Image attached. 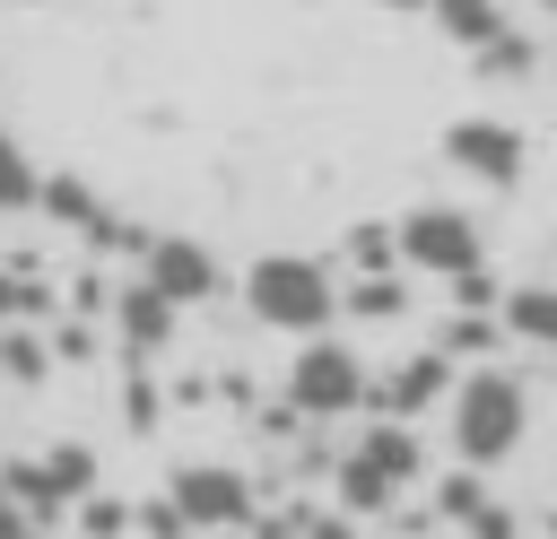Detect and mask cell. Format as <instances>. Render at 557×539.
I'll list each match as a JSON object with an SVG mask.
<instances>
[{
	"mask_svg": "<svg viewBox=\"0 0 557 539\" xmlns=\"http://www.w3.org/2000/svg\"><path fill=\"white\" fill-rule=\"evenodd\" d=\"M287 400H296L305 417H348V409L366 400V365H357L339 339H313V348L287 365Z\"/></svg>",
	"mask_w": 557,
	"mask_h": 539,
	"instance_id": "cell-3",
	"label": "cell"
},
{
	"mask_svg": "<svg viewBox=\"0 0 557 539\" xmlns=\"http://www.w3.org/2000/svg\"><path fill=\"white\" fill-rule=\"evenodd\" d=\"M244 304L270 322V330H322L339 313V287L322 278V261H296V252H270L244 270Z\"/></svg>",
	"mask_w": 557,
	"mask_h": 539,
	"instance_id": "cell-2",
	"label": "cell"
},
{
	"mask_svg": "<svg viewBox=\"0 0 557 539\" xmlns=\"http://www.w3.org/2000/svg\"><path fill=\"white\" fill-rule=\"evenodd\" d=\"M35 200H44L52 217H70V226H96V200H87V183H35Z\"/></svg>",
	"mask_w": 557,
	"mask_h": 539,
	"instance_id": "cell-14",
	"label": "cell"
},
{
	"mask_svg": "<svg viewBox=\"0 0 557 539\" xmlns=\"http://www.w3.org/2000/svg\"><path fill=\"white\" fill-rule=\"evenodd\" d=\"M148 287H157L165 304H200V296H218V261H209L200 243L165 235V243H148Z\"/></svg>",
	"mask_w": 557,
	"mask_h": 539,
	"instance_id": "cell-7",
	"label": "cell"
},
{
	"mask_svg": "<svg viewBox=\"0 0 557 539\" xmlns=\"http://www.w3.org/2000/svg\"><path fill=\"white\" fill-rule=\"evenodd\" d=\"M435 391H444V356H409V365L392 374V409H400V417H409V409H426Z\"/></svg>",
	"mask_w": 557,
	"mask_h": 539,
	"instance_id": "cell-11",
	"label": "cell"
},
{
	"mask_svg": "<svg viewBox=\"0 0 557 539\" xmlns=\"http://www.w3.org/2000/svg\"><path fill=\"white\" fill-rule=\"evenodd\" d=\"M348 304H357L366 322H383V313H400V287H392V278H357V287H348Z\"/></svg>",
	"mask_w": 557,
	"mask_h": 539,
	"instance_id": "cell-15",
	"label": "cell"
},
{
	"mask_svg": "<svg viewBox=\"0 0 557 539\" xmlns=\"http://www.w3.org/2000/svg\"><path fill=\"white\" fill-rule=\"evenodd\" d=\"M505 322H513L522 339H548V330H557V304H548V287H513V296H505Z\"/></svg>",
	"mask_w": 557,
	"mask_h": 539,
	"instance_id": "cell-12",
	"label": "cell"
},
{
	"mask_svg": "<svg viewBox=\"0 0 557 539\" xmlns=\"http://www.w3.org/2000/svg\"><path fill=\"white\" fill-rule=\"evenodd\" d=\"M418 9H435V26L453 35V43H487V35H505V0H418Z\"/></svg>",
	"mask_w": 557,
	"mask_h": 539,
	"instance_id": "cell-9",
	"label": "cell"
},
{
	"mask_svg": "<svg viewBox=\"0 0 557 539\" xmlns=\"http://www.w3.org/2000/svg\"><path fill=\"white\" fill-rule=\"evenodd\" d=\"M444 156L479 183H522V130L513 122H453L444 130Z\"/></svg>",
	"mask_w": 557,
	"mask_h": 539,
	"instance_id": "cell-5",
	"label": "cell"
},
{
	"mask_svg": "<svg viewBox=\"0 0 557 539\" xmlns=\"http://www.w3.org/2000/svg\"><path fill=\"white\" fill-rule=\"evenodd\" d=\"M122 330H131V348H165V339H174V304L139 278V287L122 296Z\"/></svg>",
	"mask_w": 557,
	"mask_h": 539,
	"instance_id": "cell-10",
	"label": "cell"
},
{
	"mask_svg": "<svg viewBox=\"0 0 557 539\" xmlns=\"http://www.w3.org/2000/svg\"><path fill=\"white\" fill-rule=\"evenodd\" d=\"M0 365H9L17 383H35V374H44V356H35V339H0Z\"/></svg>",
	"mask_w": 557,
	"mask_h": 539,
	"instance_id": "cell-16",
	"label": "cell"
},
{
	"mask_svg": "<svg viewBox=\"0 0 557 539\" xmlns=\"http://www.w3.org/2000/svg\"><path fill=\"white\" fill-rule=\"evenodd\" d=\"M252 513V487L235 478V469H183L174 478V522H200V530H226V522H244Z\"/></svg>",
	"mask_w": 557,
	"mask_h": 539,
	"instance_id": "cell-6",
	"label": "cell"
},
{
	"mask_svg": "<svg viewBox=\"0 0 557 539\" xmlns=\"http://www.w3.org/2000/svg\"><path fill=\"white\" fill-rule=\"evenodd\" d=\"M383 9H418V0H383Z\"/></svg>",
	"mask_w": 557,
	"mask_h": 539,
	"instance_id": "cell-19",
	"label": "cell"
},
{
	"mask_svg": "<svg viewBox=\"0 0 557 539\" xmlns=\"http://www.w3.org/2000/svg\"><path fill=\"white\" fill-rule=\"evenodd\" d=\"M313 539H348V530H339V522H313Z\"/></svg>",
	"mask_w": 557,
	"mask_h": 539,
	"instance_id": "cell-18",
	"label": "cell"
},
{
	"mask_svg": "<svg viewBox=\"0 0 557 539\" xmlns=\"http://www.w3.org/2000/svg\"><path fill=\"white\" fill-rule=\"evenodd\" d=\"M392 243H400V261H418V270H435V278L479 270V226H470L461 209H409Z\"/></svg>",
	"mask_w": 557,
	"mask_h": 539,
	"instance_id": "cell-4",
	"label": "cell"
},
{
	"mask_svg": "<svg viewBox=\"0 0 557 539\" xmlns=\"http://www.w3.org/2000/svg\"><path fill=\"white\" fill-rule=\"evenodd\" d=\"M26 200H35V165L17 139H0V209H26Z\"/></svg>",
	"mask_w": 557,
	"mask_h": 539,
	"instance_id": "cell-13",
	"label": "cell"
},
{
	"mask_svg": "<svg viewBox=\"0 0 557 539\" xmlns=\"http://www.w3.org/2000/svg\"><path fill=\"white\" fill-rule=\"evenodd\" d=\"M522 374H505V365H479L461 391H453V452L479 469V461H505L513 443H522Z\"/></svg>",
	"mask_w": 557,
	"mask_h": 539,
	"instance_id": "cell-1",
	"label": "cell"
},
{
	"mask_svg": "<svg viewBox=\"0 0 557 539\" xmlns=\"http://www.w3.org/2000/svg\"><path fill=\"white\" fill-rule=\"evenodd\" d=\"M348 461H357V469H374L383 487H409V478H418V435H409V426H374Z\"/></svg>",
	"mask_w": 557,
	"mask_h": 539,
	"instance_id": "cell-8",
	"label": "cell"
},
{
	"mask_svg": "<svg viewBox=\"0 0 557 539\" xmlns=\"http://www.w3.org/2000/svg\"><path fill=\"white\" fill-rule=\"evenodd\" d=\"M444 513L470 522V513H479V478H444Z\"/></svg>",
	"mask_w": 557,
	"mask_h": 539,
	"instance_id": "cell-17",
	"label": "cell"
}]
</instances>
